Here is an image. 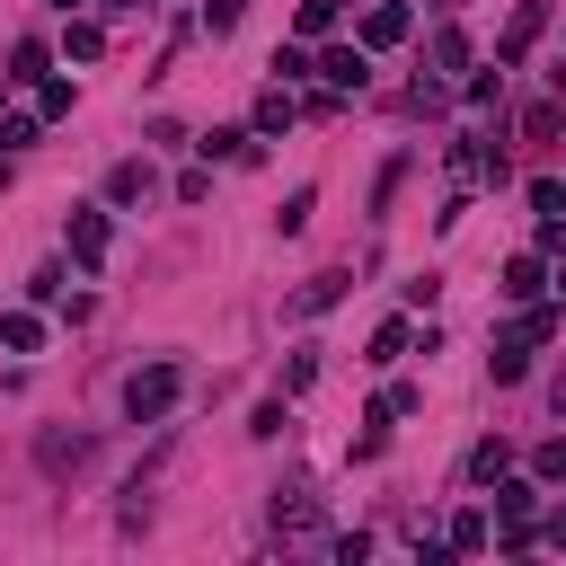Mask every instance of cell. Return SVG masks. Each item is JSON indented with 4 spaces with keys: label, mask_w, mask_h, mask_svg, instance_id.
Instances as JSON below:
<instances>
[{
    "label": "cell",
    "mask_w": 566,
    "mask_h": 566,
    "mask_svg": "<svg viewBox=\"0 0 566 566\" xmlns=\"http://www.w3.org/2000/svg\"><path fill=\"white\" fill-rule=\"evenodd\" d=\"M398 354H407V318H389V327L371 336V363H398Z\"/></svg>",
    "instance_id": "2e32d148"
},
{
    "label": "cell",
    "mask_w": 566,
    "mask_h": 566,
    "mask_svg": "<svg viewBox=\"0 0 566 566\" xmlns=\"http://www.w3.org/2000/svg\"><path fill=\"white\" fill-rule=\"evenodd\" d=\"M336 27V0H301V35H327Z\"/></svg>",
    "instance_id": "7402d4cb"
},
{
    "label": "cell",
    "mask_w": 566,
    "mask_h": 566,
    "mask_svg": "<svg viewBox=\"0 0 566 566\" xmlns=\"http://www.w3.org/2000/svg\"><path fill=\"white\" fill-rule=\"evenodd\" d=\"M203 18H212V35H230L239 27V0H203Z\"/></svg>",
    "instance_id": "cb8c5ba5"
},
{
    "label": "cell",
    "mask_w": 566,
    "mask_h": 566,
    "mask_svg": "<svg viewBox=\"0 0 566 566\" xmlns=\"http://www.w3.org/2000/svg\"><path fill=\"white\" fill-rule=\"evenodd\" d=\"M318 80H327V88H363V80H371V44H327V53H318Z\"/></svg>",
    "instance_id": "3957f363"
},
{
    "label": "cell",
    "mask_w": 566,
    "mask_h": 566,
    "mask_svg": "<svg viewBox=\"0 0 566 566\" xmlns=\"http://www.w3.org/2000/svg\"><path fill=\"white\" fill-rule=\"evenodd\" d=\"M539 336H557V310H522V318L504 327V345H539Z\"/></svg>",
    "instance_id": "7c38bea8"
},
{
    "label": "cell",
    "mask_w": 566,
    "mask_h": 566,
    "mask_svg": "<svg viewBox=\"0 0 566 566\" xmlns=\"http://www.w3.org/2000/svg\"><path fill=\"white\" fill-rule=\"evenodd\" d=\"M53 9H80V0H53Z\"/></svg>",
    "instance_id": "4316f807"
},
{
    "label": "cell",
    "mask_w": 566,
    "mask_h": 566,
    "mask_svg": "<svg viewBox=\"0 0 566 566\" xmlns=\"http://www.w3.org/2000/svg\"><path fill=\"white\" fill-rule=\"evenodd\" d=\"M486 539H495V531H486V513H460V522H451V548H460V557H478Z\"/></svg>",
    "instance_id": "5bb4252c"
},
{
    "label": "cell",
    "mask_w": 566,
    "mask_h": 566,
    "mask_svg": "<svg viewBox=\"0 0 566 566\" xmlns=\"http://www.w3.org/2000/svg\"><path fill=\"white\" fill-rule=\"evenodd\" d=\"M539 27H548V0H522V9H513V27H504V35H495V62H504V71H513V62H522V53H531V44H539Z\"/></svg>",
    "instance_id": "7a4b0ae2"
},
{
    "label": "cell",
    "mask_w": 566,
    "mask_h": 566,
    "mask_svg": "<svg viewBox=\"0 0 566 566\" xmlns=\"http://www.w3.org/2000/svg\"><path fill=\"white\" fill-rule=\"evenodd\" d=\"M35 106L44 115H71V80H35Z\"/></svg>",
    "instance_id": "44dd1931"
},
{
    "label": "cell",
    "mask_w": 566,
    "mask_h": 566,
    "mask_svg": "<svg viewBox=\"0 0 566 566\" xmlns=\"http://www.w3.org/2000/svg\"><path fill=\"white\" fill-rule=\"evenodd\" d=\"M0 345H9V354H35V345H44V318H35V310H9V318H0Z\"/></svg>",
    "instance_id": "8992f818"
},
{
    "label": "cell",
    "mask_w": 566,
    "mask_h": 566,
    "mask_svg": "<svg viewBox=\"0 0 566 566\" xmlns=\"http://www.w3.org/2000/svg\"><path fill=\"white\" fill-rule=\"evenodd\" d=\"M539 256H566V212H548V221H539Z\"/></svg>",
    "instance_id": "603a6c76"
},
{
    "label": "cell",
    "mask_w": 566,
    "mask_h": 566,
    "mask_svg": "<svg viewBox=\"0 0 566 566\" xmlns=\"http://www.w3.org/2000/svg\"><path fill=\"white\" fill-rule=\"evenodd\" d=\"M80 460H88V442H80V433H71V442H62V433H44V469H80Z\"/></svg>",
    "instance_id": "9a60e30c"
},
{
    "label": "cell",
    "mask_w": 566,
    "mask_h": 566,
    "mask_svg": "<svg viewBox=\"0 0 566 566\" xmlns=\"http://www.w3.org/2000/svg\"><path fill=\"white\" fill-rule=\"evenodd\" d=\"M62 53H71V62H97V53H106V27H97V18H71Z\"/></svg>",
    "instance_id": "52a82bcc"
},
{
    "label": "cell",
    "mask_w": 566,
    "mask_h": 566,
    "mask_svg": "<svg viewBox=\"0 0 566 566\" xmlns=\"http://www.w3.org/2000/svg\"><path fill=\"white\" fill-rule=\"evenodd\" d=\"M539 548H557V557H566V513H557V522L539 531Z\"/></svg>",
    "instance_id": "d4e9b609"
},
{
    "label": "cell",
    "mask_w": 566,
    "mask_h": 566,
    "mask_svg": "<svg viewBox=\"0 0 566 566\" xmlns=\"http://www.w3.org/2000/svg\"><path fill=\"white\" fill-rule=\"evenodd\" d=\"M71 256L80 265H106V212H88V203L71 212Z\"/></svg>",
    "instance_id": "277c9868"
},
{
    "label": "cell",
    "mask_w": 566,
    "mask_h": 566,
    "mask_svg": "<svg viewBox=\"0 0 566 566\" xmlns=\"http://www.w3.org/2000/svg\"><path fill=\"white\" fill-rule=\"evenodd\" d=\"M557 292H566V265H557Z\"/></svg>",
    "instance_id": "83f0119b"
},
{
    "label": "cell",
    "mask_w": 566,
    "mask_h": 566,
    "mask_svg": "<svg viewBox=\"0 0 566 566\" xmlns=\"http://www.w3.org/2000/svg\"><path fill=\"white\" fill-rule=\"evenodd\" d=\"M539 283H548V274H539V256H513V265H504V301H531Z\"/></svg>",
    "instance_id": "8fae6325"
},
{
    "label": "cell",
    "mask_w": 566,
    "mask_h": 566,
    "mask_svg": "<svg viewBox=\"0 0 566 566\" xmlns=\"http://www.w3.org/2000/svg\"><path fill=\"white\" fill-rule=\"evenodd\" d=\"M177 389H186V371H177V363H150V371L124 380V416H133V424H159V416L177 407Z\"/></svg>",
    "instance_id": "6da1fadb"
},
{
    "label": "cell",
    "mask_w": 566,
    "mask_h": 566,
    "mask_svg": "<svg viewBox=\"0 0 566 566\" xmlns=\"http://www.w3.org/2000/svg\"><path fill=\"white\" fill-rule=\"evenodd\" d=\"M310 522H318V504H310V495H292V504H274V531H310Z\"/></svg>",
    "instance_id": "e0dca14e"
},
{
    "label": "cell",
    "mask_w": 566,
    "mask_h": 566,
    "mask_svg": "<svg viewBox=\"0 0 566 566\" xmlns=\"http://www.w3.org/2000/svg\"><path fill=\"white\" fill-rule=\"evenodd\" d=\"M531 478H566V433H557V442H539V451H531Z\"/></svg>",
    "instance_id": "ac0fdd59"
},
{
    "label": "cell",
    "mask_w": 566,
    "mask_h": 566,
    "mask_svg": "<svg viewBox=\"0 0 566 566\" xmlns=\"http://www.w3.org/2000/svg\"><path fill=\"white\" fill-rule=\"evenodd\" d=\"M504 469H513V451H504V442H478V451H469V478H478V486H495Z\"/></svg>",
    "instance_id": "4fadbf2b"
},
{
    "label": "cell",
    "mask_w": 566,
    "mask_h": 566,
    "mask_svg": "<svg viewBox=\"0 0 566 566\" xmlns=\"http://www.w3.org/2000/svg\"><path fill=\"white\" fill-rule=\"evenodd\" d=\"M292 115H301V106H292V88H265V97H256V133H283Z\"/></svg>",
    "instance_id": "9c48e42d"
},
{
    "label": "cell",
    "mask_w": 566,
    "mask_h": 566,
    "mask_svg": "<svg viewBox=\"0 0 566 566\" xmlns=\"http://www.w3.org/2000/svg\"><path fill=\"white\" fill-rule=\"evenodd\" d=\"M407 27H416V18H407L398 0H380V9L363 18V44H371V53H380V44H407Z\"/></svg>",
    "instance_id": "5b68a950"
},
{
    "label": "cell",
    "mask_w": 566,
    "mask_h": 566,
    "mask_svg": "<svg viewBox=\"0 0 566 566\" xmlns=\"http://www.w3.org/2000/svg\"><path fill=\"white\" fill-rule=\"evenodd\" d=\"M9 80H44V44H18L9 53Z\"/></svg>",
    "instance_id": "ffe728a7"
},
{
    "label": "cell",
    "mask_w": 566,
    "mask_h": 566,
    "mask_svg": "<svg viewBox=\"0 0 566 566\" xmlns=\"http://www.w3.org/2000/svg\"><path fill=\"white\" fill-rule=\"evenodd\" d=\"M106 195H115V203H142V195H150V168H142V159H124V168L106 177Z\"/></svg>",
    "instance_id": "30bf717a"
},
{
    "label": "cell",
    "mask_w": 566,
    "mask_h": 566,
    "mask_svg": "<svg viewBox=\"0 0 566 566\" xmlns=\"http://www.w3.org/2000/svg\"><path fill=\"white\" fill-rule=\"evenodd\" d=\"M336 301H345V274H318V283H301V301H292V310H301V318H318V310H336Z\"/></svg>",
    "instance_id": "ba28073f"
},
{
    "label": "cell",
    "mask_w": 566,
    "mask_h": 566,
    "mask_svg": "<svg viewBox=\"0 0 566 566\" xmlns=\"http://www.w3.org/2000/svg\"><path fill=\"white\" fill-rule=\"evenodd\" d=\"M433 62H442V71H460V62H469V35H451V27H442V35H433Z\"/></svg>",
    "instance_id": "d6986e66"
},
{
    "label": "cell",
    "mask_w": 566,
    "mask_h": 566,
    "mask_svg": "<svg viewBox=\"0 0 566 566\" xmlns=\"http://www.w3.org/2000/svg\"><path fill=\"white\" fill-rule=\"evenodd\" d=\"M106 9H142V0H106Z\"/></svg>",
    "instance_id": "484cf974"
}]
</instances>
